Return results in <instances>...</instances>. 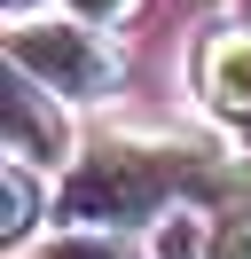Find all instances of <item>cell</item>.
<instances>
[{
  "instance_id": "7",
  "label": "cell",
  "mask_w": 251,
  "mask_h": 259,
  "mask_svg": "<svg viewBox=\"0 0 251 259\" xmlns=\"http://www.w3.org/2000/svg\"><path fill=\"white\" fill-rule=\"evenodd\" d=\"M39 259H134L126 228H102V220H63L55 236L39 243Z\"/></svg>"
},
{
  "instance_id": "6",
  "label": "cell",
  "mask_w": 251,
  "mask_h": 259,
  "mask_svg": "<svg viewBox=\"0 0 251 259\" xmlns=\"http://www.w3.org/2000/svg\"><path fill=\"white\" fill-rule=\"evenodd\" d=\"M212 236L220 228L204 220L196 204H165L149 220V259H212Z\"/></svg>"
},
{
  "instance_id": "4",
  "label": "cell",
  "mask_w": 251,
  "mask_h": 259,
  "mask_svg": "<svg viewBox=\"0 0 251 259\" xmlns=\"http://www.w3.org/2000/svg\"><path fill=\"white\" fill-rule=\"evenodd\" d=\"M196 95L212 118L251 126V24H228V32L196 39Z\"/></svg>"
},
{
  "instance_id": "10",
  "label": "cell",
  "mask_w": 251,
  "mask_h": 259,
  "mask_svg": "<svg viewBox=\"0 0 251 259\" xmlns=\"http://www.w3.org/2000/svg\"><path fill=\"white\" fill-rule=\"evenodd\" d=\"M243 24H251V0H243Z\"/></svg>"
},
{
  "instance_id": "2",
  "label": "cell",
  "mask_w": 251,
  "mask_h": 259,
  "mask_svg": "<svg viewBox=\"0 0 251 259\" xmlns=\"http://www.w3.org/2000/svg\"><path fill=\"white\" fill-rule=\"evenodd\" d=\"M8 63L31 71L39 87H55V95H71V102H110L118 79H126L118 48H110L94 24L63 16V8L55 16H16L8 24Z\"/></svg>"
},
{
  "instance_id": "5",
  "label": "cell",
  "mask_w": 251,
  "mask_h": 259,
  "mask_svg": "<svg viewBox=\"0 0 251 259\" xmlns=\"http://www.w3.org/2000/svg\"><path fill=\"white\" fill-rule=\"evenodd\" d=\"M47 204H55V196H47V165H31V157H8V165H0V212H8L0 236H8V251H24V243L39 236Z\"/></svg>"
},
{
  "instance_id": "8",
  "label": "cell",
  "mask_w": 251,
  "mask_h": 259,
  "mask_svg": "<svg viewBox=\"0 0 251 259\" xmlns=\"http://www.w3.org/2000/svg\"><path fill=\"white\" fill-rule=\"evenodd\" d=\"M63 16H78V24H94V32H118V24H134L141 16V0H55Z\"/></svg>"
},
{
  "instance_id": "9",
  "label": "cell",
  "mask_w": 251,
  "mask_h": 259,
  "mask_svg": "<svg viewBox=\"0 0 251 259\" xmlns=\"http://www.w3.org/2000/svg\"><path fill=\"white\" fill-rule=\"evenodd\" d=\"M212 259H251V212H243V220H220V236H212Z\"/></svg>"
},
{
  "instance_id": "1",
  "label": "cell",
  "mask_w": 251,
  "mask_h": 259,
  "mask_svg": "<svg viewBox=\"0 0 251 259\" xmlns=\"http://www.w3.org/2000/svg\"><path fill=\"white\" fill-rule=\"evenodd\" d=\"M181 189V157L149 142H94L63 165L55 181V220H102V228H134L157 220L165 196Z\"/></svg>"
},
{
  "instance_id": "3",
  "label": "cell",
  "mask_w": 251,
  "mask_h": 259,
  "mask_svg": "<svg viewBox=\"0 0 251 259\" xmlns=\"http://www.w3.org/2000/svg\"><path fill=\"white\" fill-rule=\"evenodd\" d=\"M0 142H8V157H31V165H47V173H63V165L78 157L71 95H55V87H39L31 71H16V63H8V95H0Z\"/></svg>"
}]
</instances>
